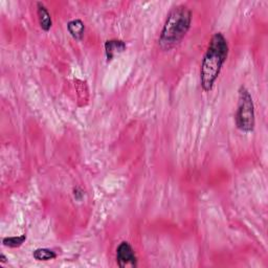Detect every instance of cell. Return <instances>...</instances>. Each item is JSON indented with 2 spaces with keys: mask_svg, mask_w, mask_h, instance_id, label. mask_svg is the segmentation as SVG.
I'll use <instances>...</instances> for the list:
<instances>
[{
  "mask_svg": "<svg viewBox=\"0 0 268 268\" xmlns=\"http://www.w3.org/2000/svg\"><path fill=\"white\" fill-rule=\"evenodd\" d=\"M37 15H38L39 24L44 32H49L53 26L52 16L42 2H37Z\"/></svg>",
  "mask_w": 268,
  "mask_h": 268,
  "instance_id": "5b68a950",
  "label": "cell"
},
{
  "mask_svg": "<svg viewBox=\"0 0 268 268\" xmlns=\"http://www.w3.org/2000/svg\"><path fill=\"white\" fill-rule=\"evenodd\" d=\"M67 30L73 39L82 40L85 33V25L80 19H73L67 23Z\"/></svg>",
  "mask_w": 268,
  "mask_h": 268,
  "instance_id": "52a82bcc",
  "label": "cell"
},
{
  "mask_svg": "<svg viewBox=\"0 0 268 268\" xmlns=\"http://www.w3.org/2000/svg\"><path fill=\"white\" fill-rule=\"evenodd\" d=\"M26 240V235L15 236V237H5L2 239V243L4 246L16 248L21 246Z\"/></svg>",
  "mask_w": 268,
  "mask_h": 268,
  "instance_id": "9c48e42d",
  "label": "cell"
},
{
  "mask_svg": "<svg viewBox=\"0 0 268 268\" xmlns=\"http://www.w3.org/2000/svg\"><path fill=\"white\" fill-rule=\"evenodd\" d=\"M228 56V44L222 33L213 35L200 67V84L209 92L214 87L220 71Z\"/></svg>",
  "mask_w": 268,
  "mask_h": 268,
  "instance_id": "6da1fadb",
  "label": "cell"
},
{
  "mask_svg": "<svg viewBox=\"0 0 268 268\" xmlns=\"http://www.w3.org/2000/svg\"><path fill=\"white\" fill-rule=\"evenodd\" d=\"M126 50V43L122 40H108L105 43V52L108 61H111L116 54Z\"/></svg>",
  "mask_w": 268,
  "mask_h": 268,
  "instance_id": "8992f818",
  "label": "cell"
},
{
  "mask_svg": "<svg viewBox=\"0 0 268 268\" xmlns=\"http://www.w3.org/2000/svg\"><path fill=\"white\" fill-rule=\"evenodd\" d=\"M6 260H7V259H6V257H5L3 254L0 255V262H1V263H5Z\"/></svg>",
  "mask_w": 268,
  "mask_h": 268,
  "instance_id": "8fae6325",
  "label": "cell"
},
{
  "mask_svg": "<svg viewBox=\"0 0 268 268\" xmlns=\"http://www.w3.org/2000/svg\"><path fill=\"white\" fill-rule=\"evenodd\" d=\"M192 22V12L187 6L177 5L169 13L161 30L159 44L162 51L177 46L188 34Z\"/></svg>",
  "mask_w": 268,
  "mask_h": 268,
  "instance_id": "7a4b0ae2",
  "label": "cell"
},
{
  "mask_svg": "<svg viewBox=\"0 0 268 268\" xmlns=\"http://www.w3.org/2000/svg\"><path fill=\"white\" fill-rule=\"evenodd\" d=\"M255 124V106L252 95L246 87L241 86L239 89L238 107L236 112L237 128L244 133H251L254 131Z\"/></svg>",
  "mask_w": 268,
  "mask_h": 268,
  "instance_id": "3957f363",
  "label": "cell"
},
{
  "mask_svg": "<svg viewBox=\"0 0 268 268\" xmlns=\"http://www.w3.org/2000/svg\"><path fill=\"white\" fill-rule=\"evenodd\" d=\"M116 262L121 268L137 266V258L132 246L126 241H123L116 248Z\"/></svg>",
  "mask_w": 268,
  "mask_h": 268,
  "instance_id": "277c9868",
  "label": "cell"
},
{
  "mask_svg": "<svg viewBox=\"0 0 268 268\" xmlns=\"http://www.w3.org/2000/svg\"><path fill=\"white\" fill-rule=\"evenodd\" d=\"M73 196L77 200H81L83 197H84V192H83L80 188H76L73 190Z\"/></svg>",
  "mask_w": 268,
  "mask_h": 268,
  "instance_id": "30bf717a",
  "label": "cell"
},
{
  "mask_svg": "<svg viewBox=\"0 0 268 268\" xmlns=\"http://www.w3.org/2000/svg\"><path fill=\"white\" fill-rule=\"evenodd\" d=\"M33 257L37 261H51L57 258V254L49 248H37Z\"/></svg>",
  "mask_w": 268,
  "mask_h": 268,
  "instance_id": "ba28073f",
  "label": "cell"
}]
</instances>
